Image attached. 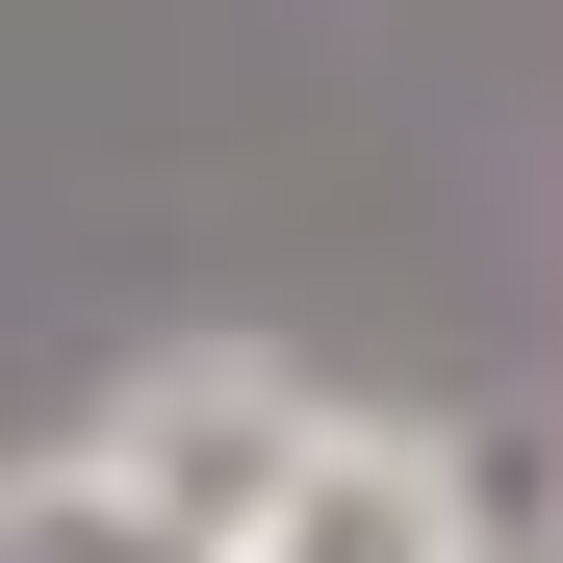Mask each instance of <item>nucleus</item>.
<instances>
[{
  "label": "nucleus",
  "mask_w": 563,
  "mask_h": 563,
  "mask_svg": "<svg viewBox=\"0 0 563 563\" xmlns=\"http://www.w3.org/2000/svg\"><path fill=\"white\" fill-rule=\"evenodd\" d=\"M308 358H282V333H154L129 358V385L103 410H77V461H103V487L179 538V563H256V512H282V461H308Z\"/></svg>",
  "instance_id": "f257e3e1"
},
{
  "label": "nucleus",
  "mask_w": 563,
  "mask_h": 563,
  "mask_svg": "<svg viewBox=\"0 0 563 563\" xmlns=\"http://www.w3.org/2000/svg\"><path fill=\"white\" fill-rule=\"evenodd\" d=\"M256 563H512L487 538V461H461L435 410H308V461H282V512H256Z\"/></svg>",
  "instance_id": "f03ea898"
},
{
  "label": "nucleus",
  "mask_w": 563,
  "mask_h": 563,
  "mask_svg": "<svg viewBox=\"0 0 563 563\" xmlns=\"http://www.w3.org/2000/svg\"><path fill=\"white\" fill-rule=\"evenodd\" d=\"M0 563H179V538H154L77 435H26V461H0Z\"/></svg>",
  "instance_id": "7ed1b4c3"
}]
</instances>
